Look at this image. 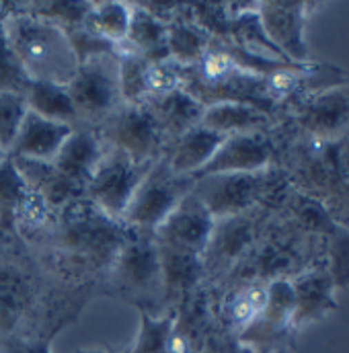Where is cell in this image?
Wrapping results in <instances>:
<instances>
[{"label": "cell", "mask_w": 349, "mask_h": 353, "mask_svg": "<svg viewBox=\"0 0 349 353\" xmlns=\"http://www.w3.org/2000/svg\"><path fill=\"white\" fill-rule=\"evenodd\" d=\"M174 325V312L154 316L140 308V331L134 347L128 353H169V339Z\"/></svg>", "instance_id": "obj_31"}, {"label": "cell", "mask_w": 349, "mask_h": 353, "mask_svg": "<svg viewBox=\"0 0 349 353\" xmlns=\"http://www.w3.org/2000/svg\"><path fill=\"white\" fill-rule=\"evenodd\" d=\"M90 2H25L23 8L39 19L58 25L64 31L83 27Z\"/></svg>", "instance_id": "obj_32"}, {"label": "cell", "mask_w": 349, "mask_h": 353, "mask_svg": "<svg viewBox=\"0 0 349 353\" xmlns=\"http://www.w3.org/2000/svg\"><path fill=\"white\" fill-rule=\"evenodd\" d=\"M109 273L117 290L130 298H163V271L152 232L130 228Z\"/></svg>", "instance_id": "obj_10"}, {"label": "cell", "mask_w": 349, "mask_h": 353, "mask_svg": "<svg viewBox=\"0 0 349 353\" xmlns=\"http://www.w3.org/2000/svg\"><path fill=\"white\" fill-rule=\"evenodd\" d=\"M222 142H224V136L199 123L191 128L189 132H185L181 138H177L169 146L165 157L174 175L193 176L210 163V159L216 154Z\"/></svg>", "instance_id": "obj_22"}, {"label": "cell", "mask_w": 349, "mask_h": 353, "mask_svg": "<svg viewBox=\"0 0 349 353\" xmlns=\"http://www.w3.org/2000/svg\"><path fill=\"white\" fill-rule=\"evenodd\" d=\"M31 193V187L19 173L14 161L4 157L0 163V230L14 232V218Z\"/></svg>", "instance_id": "obj_30"}, {"label": "cell", "mask_w": 349, "mask_h": 353, "mask_svg": "<svg viewBox=\"0 0 349 353\" xmlns=\"http://www.w3.org/2000/svg\"><path fill=\"white\" fill-rule=\"evenodd\" d=\"M167 31H169V25L165 21L157 19L140 2L132 4V17H130V29H128L126 43L136 54H140L148 62L167 60L169 58Z\"/></svg>", "instance_id": "obj_26"}, {"label": "cell", "mask_w": 349, "mask_h": 353, "mask_svg": "<svg viewBox=\"0 0 349 353\" xmlns=\"http://www.w3.org/2000/svg\"><path fill=\"white\" fill-rule=\"evenodd\" d=\"M210 41H212V35L199 23L193 21L189 12V4H183L181 12L169 23V31H167L169 58L177 64L189 68L199 62Z\"/></svg>", "instance_id": "obj_25"}, {"label": "cell", "mask_w": 349, "mask_h": 353, "mask_svg": "<svg viewBox=\"0 0 349 353\" xmlns=\"http://www.w3.org/2000/svg\"><path fill=\"white\" fill-rule=\"evenodd\" d=\"M263 173H222L193 179V195L206 205L214 220L245 214L259 208Z\"/></svg>", "instance_id": "obj_12"}, {"label": "cell", "mask_w": 349, "mask_h": 353, "mask_svg": "<svg viewBox=\"0 0 349 353\" xmlns=\"http://www.w3.org/2000/svg\"><path fill=\"white\" fill-rule=\"evenodd\" d=\"M128 230L121 220L105 214L88 197H81L56 214V251L62 263L88 271H109Z\"/></svg>", "instance_id": "obj_2"}, {"label": "cell", "mask_w": 349, "mask_h": 353, "mask_svg": "<svg viewBox=\"0 0 349 353\" xmlns=\"http://www.w3.org/2000/svg\"><path fill=\"white\" fill-rule=\"evenodd\" d=\"M29 85H31V81L27 79L21 64L17 62V58L8 46L4 27L0 25V90L25 94Z\"/></svg>", "instance_id": "obj_36"}, {"label": "cell", "mask_w": 349, "mask_h": 353, "mask_svg": "<svg viewBox=\"0 0 349 353\" xmlns=\"http://www.w3.org/2000/svg\"><path fill=\"white\" fill-rule=\"evenodd\" d=\"M23 97H25L29 111H33L46 119H52V121L79 125V115H77L74 103H72L66 87L33 81Z\"/></svg>", "instance_id": "obj_29"}, {"label": "cell", "mask_w": 349, "mask_h": 353, "mask_svg": "<svg viewBox=\"0 0 349 353\" xmlns=\"http://www.w3.org/2000/svg\"><path fill=\"white\" fill-rule=\"evenodd\" d=\"M107 142L97 132V128L88 125H74L72 134L64 140L62 148L58 150L56 159L52 161L60 173L72 179L74 183L87 189L90 175L105 152Z\"/></svg>", "instance_id": "obj_18"}, {"label": "cell", "mask_w": 349, "mask_h": 353, "mask_svg": "<svg viewBox=\"0 0 349 353\" xmlns=\"http://www.w3.org/2000/svg\"><path fill=\"white\" fill-rule=\"evenodd\" d=\"M157 247H159V259L163 271V298L165 300L187 298L206 277L201 255L183 249H173V247H163V245Z\"/></svg>", "instance_id": "obj_23"}, {"label": "cell", "mask_w": 349, "mask_h": 353, "mask_svg": "<svg viewBox=\"0 0 349 353\" xmlns=\"http://www.w3.org/2000/svg\"><path fill=\"white\" fill-rule=\"evenodd\" d=\"M267 285L269 283L251 281L228 288L220 310V319L228 335L239 337L261 314L267 304Z\"/></svg>", "instance_id": "obj_24"}, {"label": "cell", "mask_w": 349, "mask_h": 353, "mask_svg": "<svg viewBox=\"0 0 349 353\" xmlns=\"http://www.w3.org/2000/svg\"><path fill=\"white\" fill-rule=\"evenodd\" d=\"M271 216L273 214L261 208H253L245 214L216 220L210 243L201 255L203 273L226 281V277L251 253Z\"/></svg>", "instance_id": "obj_8"}, {"label": "cell", "mask_w": 349, "mask_h": 353, "mask_svg": "<svg viewBox=\"0 0 349 353\" xmlns=\"http://www.w3.org/2000/svg\"><path fill=\"white\" fill-rule=\"evenodd\" d=\"M132 17V4L128 2H90L83 29L94 37H101L113 46H119L128 37Z\"/></svg>", "instance_id": "obj_28"}, {"label": "cell", "mask_w": 349, "mask_h": 353, "mask_svg": "<svg viewBox=\"0 0 349 353\" xmlns=\"http://www.w3.org/2000/svg\"><path fill=\"white\" fill-rule=\"evenodd\" d=\"M193 189L191 176L174 175L167 157L159 159L134 191L121 222L130 228L154 232V228L173 212L177 203Z\"/></svg>", "instance_id": "obj_6"}, {"label": "cell", "mask_w": 349, "mask_h": 353, "mask_svg": "<svg viewBox=\"0 0 349 353\" xmlns=\"http://www.w3.org/2000/svg\"><path fill=\"white\" fill-rule=\"evenodd\" d=\"M144 103L150 107L157 121L161 123V128L169 140V146L185 132H189L191 128L201 123L203 109H206L185 88H179V90L167 92V94H159V97H150Z\"/></svg>", "instance_id": "obj_21"}, {"label": "cell", "mask_w": 349, "mask_h": 353, "mask_svg": "<svg viewBox=\"0 0 349 353\" xmlns=\"http://www.w3.org/2000/svg\"><path fill=\"white\" fill-rule=\"evenodd\" d=\"M33 296L31 277L23 267L0 261V333H8L27 310Z\"/></svg>", "instance_id": "obj_27"}, {"label": "cell", "mask_w": 349, "mask_h": 353, "mask_svg": "<svg viewBox=\"0 0 349 353\" xmlns=\"http://www.w3.org/2000/svg\"><path fill=\"white\" fill-rule=\"evenodd\" d=\"M66 90L74 103L79 125L99 128L126 105L119 88L117 56L97 54L83 60Z\"/></svg>", "instance_id": "obj_4"}, {"label": "cell", "mask_w": 349, "mask_h": 353, "mask_svg": "<svg viewBox=\"0 0 349 353\" xmlns=\"http://www.w3.org/2000/svg\"><path fill=\"white\" fill-rule=\"evenodd\" d=\"M275 163V144L269 132L237 134L224 138L210 163L191 179L222 173H259Z\"/></svg>", "instance_id": "obj_15"}, {"label": "cell", "mask_w": 349, "mask_h": 353, "mask_svg": "<svg viewBox=\"0 0 349 353\" xmlns=\"http://www.w3.org/2000/svg\"><path fill=\"white\" fill-rule=\"evenodd\" d=\"M77 353H109V352H105V350H79Z\"/></svg>", "instance_id": "obj_39"}, {"label": "cell", "mask_w": 349, "mask_h": 353, "mask_svg": "<svg viewBox=\"0 0 349 353\" xmlns=\"http://www.w3.org/2000/svg\"><path fill=\"white\" fill-rule=\"evenodd\" d=\"M74 125L46 119L27 109L6 157L10 159H33V161H54L64 140L72 134Z\"/></svg>", "instance_id": "obj_17"}, {"label": "cell", "mask_w": 349, "mask_h": 353, "mask_svg": "<svg viewBox=\"0 0 349 353\" xmlns=\"http://www.w3.org/2000/svg\"><path fill=\"white\" fill-rule=\"evenodd\" d=\"M197 353H255L251 347L243 345L235 335H210Z\"/></svg>", "instance_id": "obj_37"}, {"label": "cell", "mask_w": 349, "mask_h": 353, "mask_svg": "<svg viewBox=\"0 0 349 353\" xmlns=\"http://www.w3.org/2000/svg\"><path fill=\"white\" fill-rule=\"evenodd\" d=\"M323 259H327V239L304 230L286 214H273L251 253L226 281L228 285L292 281Z\"/></svg>", "instance_id": "obj_1"}, {"label": "cell", "mask_w": 349, "mask_h": 353, "mask_svg": "<svg viewBox=\"0 0 349 353\" xmlns=\"http://www.w3.org/2000/svg\"><path fill=\"white\" fill-rule=\"evenodd\" d=\"M97 132L140 165H154L169 150V140L146 103H126Z\"/></svg>", "instance_id": "obj_7"}, {"label": "cell", "mask_w": 349, "mask_h": 353, "mask_svg": "<svg viewBox=\"0 0 349 353\" xmlns=\"http://www.w3.org/2000/svg\"><path fill=\"white\" fill-rule=\"evenodd\" d=\"M25 353H52V352H50V339L33 343L31 347H27V352H25Z\"/></svg>", "instance_id": "obj_38"}, {"label": "cell", "mask_w": 349, "mask_h": 353, "mask_svg": "<svg viewBox=\"0 0 349 353\" xmlns=\"http://www.w3.org/2000/svg\"><path fill=\"white\" fill-rule=\"evenodd\" d=\"M150 169L152 165H140L121 148L107 144L90 175L87 197L111 218L121 220L134 191Z\"/></svg>", "instance_id": "obj_9"}, {"label": "cell", "mask_w": 349, "mask_h": 353, "mask_svg": "<svg viewBox=\"0 0 349 353\" xmlns=\"http://www.w3.org/2000/svg\"><path fill=\"white\" fill-rule=\"evenodd\" d=\"M327 265L337 290L349 285V228L339 226L327 239Z\"/></svg>", "instance_id": "obj_35"}, {"label": "cell", "mask_w": 349, "mask_h": 353, "mask_svg": "<svg viewBox=\"0 0 349 353\" xmlns=\"http://www.w3.org/2000/svg\"><path fill=\"white\" fill-rule=\"evenodd\" d=\"M296 335L292 283L271 281L261 314L237 339L255 353H283L294 347Z\"/></svg>", "instance_id": "obj_11"}, {"label": "cell", "mask_w": 349, "mask_h": 353, "mask_svg": "<svg viewBox=\"0 0 349 353\" xmlns=\"http://www.w3.org/2000/svg\"><path fill=\"white\" fill-rule=\"evenodd\" d=\"M19 173L27 185L46 199V203L58 214L64 205L74 199L87 197V189L72 179L60 173L52 161H33V159H12Z\"/></svg>", "instance_id": "obj_19"}, {"label": "cell", "mask_w": 349, "mask_h": 353, "mask_svg": "<svg viewBox=\"0 0 349 353\" xmlns=\"http://www.w3.org/2000/svg\"><path fill=\"white\" fill-rule=\"evenodd\" d=\"M2 27L17 62L31 83L66 87L74 79L81 62L64 29L27 12L23 6Z\"/></svg>", "instance_id": "obj_3"}, {"label": "cell", "mask_w": 349, "mask_h": 353, "mask_svg": "<svg viewBox=\"0 0 349 353\" xmlns=\"http://www.w3.org/2000/svg\"><path fill=\"white\" fill-rule=\"evenodd\" d=\"M4 157H6V152H4V150H2V146H0V163L4 161Z\"/></svg>", "instance_id": "obj_40"}, {"label": "cell", "mask_w": 349, "mask_h": 353, "mask_svg": "<svg viewBox=\"0 0 349 353\" xmlns=\"http://www.w3.org/2000/svg\"><path fill=\"white\" fill-rule=\"evenodd\" d=\"M216 220L206 205L189 191L173 212L154 228L152 236L157 245L183 249L195 255H203Z\"/></svg>", "instance_id": "obj_13"}, {"label": "cell", "mask_w": 349, "mask_h": 353, "mask_svg": "<svg viewBox=\"0 0 349 353\" xmlns=\"http://www.w3.org/2000/svg\"><path fill=\"white\" fill-rule=\"evenodd\" d=\"M294 292V329L300 333L304 327L327 319L339 308L335 298L337 285L329 271L327 259L312 265L296 279L290 281Z\"/></svg>", "instance_id": "obj_16"}, {"label": "cell", "mask_w": 349, "mask_h": 353, "mask_svg": "<svg viewBox=\"0 0 349 353\" xmlns=\"http://www.w3.org/2000/svg\"><path fill=\"white\" fill-rule=\"evenodd\" d=\"M25 113H27V103L23 94L0 90V146L4 152L8 150Z\"/></svg>", "instance_id": "obj_34"}, {"label": "cell", "mask_w": 349, "mask_h": 353, "mask_svg": "<svg viewBox=\"0 0 349 353\" xmlns=\"http://www.w3.org/2000/svg\"><path fill=\"white\" fill-rule=\"evenodd\" d=\"M275 125L290 134L315 140H339L348 136L349 83L288 105L281 109Z\"/></svg>", "instance_id": "obj_5"}, {"label": "cell", "mask_w": 349, "mask_h": 353, "mask_svg": "<svg viewBox=\"0 0 349 353\" xmlns=\"http://www.w3.org/2000/svg\"><path fill=\"white\" fill-rule=\"evenodd\" d=\"M185 81H187V68L177 64L171 58L159 60V62H148V68H146L148 99L185 88Z\"/></svg>", "instance_id": "obj_33"}, {"label": "cell", "mask_w": 349, "mask_h": 353, "mask_svg": "<svg viewBox=\"0 0 349 353\" xmlns=\"http://www.w3.org/2000/svg\"><path fill=\"white\" fill-rule=\"evenodd\" d=\"M315 6L308 2H259V19L267 37L294 64L310 62L306 21Z\"/></svg>", "instance_id": "obj_14"}, {"label": "cell", "mask_w": 349, "mask_h": 353, "mask_svg": "<svg viewBox=\"0 0 349 353\" xmlns=\"http://www.w3.org/2000/svg\"><path fill=\"white\" fill-rule=\"evenodd\" d=\"M201 125L228 138L237 134H253V132H271L275 119L267 115L259 107L249 103H232L222 101L208 105L203 109Z\"/></svg>", "instance_id": "obj_20"}]
</instances>
